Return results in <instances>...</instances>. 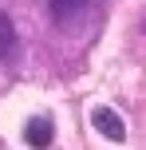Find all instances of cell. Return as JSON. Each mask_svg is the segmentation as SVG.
Here are the masks:
<instances>
[{"mask_svg": "<svg viewBox=\"0 0 146 150\" xmlns=\"http://www.w3.org/2000/svg\"><path fill=\"white\" fill-rule=\"evenodd\" d=\"M95 12V0H47V16L55 28H79Z\"/></svg>", "mask_w": 146, "mask_h": 150, "instance_id": "obj_1", "label": "cell"}, {"mask_svg": "<svg viewBox=\"0 0 146 150\" xmlns=\"http://www.w3.org/2000/svg\"><path fill=\"white\" fill-rule=\"evenodd\" d=\"M91 127L111 142H126V119L115 107H91Z\"/></svg>", "mask_w": 146, "mask_h": 150, "instance_id": "obj_2", "label": "cell"}, {"mask_svg": "<svg viewBox=\"0 0 146 150\" xmlns=\"http://www.w3.org/2000/svg\"><path fill=\"white\" fill-rule=\"evenodd\" d=\"M24 142L36 146V150L51 146V142H55V122H51V115H32L28 127H24Z\"/></svg>", "mask_w": 146, "mask_h": 150, "instance_id": "obj_3", "label": "cell"}, {"mask_svg": "<svg viewBox=\"0 0 146 150\" xmlns=\"http://www.w3.org/2000/svg\"><path fill=\"white\" fill-rule=\"evenodd\" d=\"M16 52H20V32H16L12 16H8L4 8H0V63L16 59Z\"/></svg>", "mask_w": 146, "mask_h": 150, "instance_id": "obj_4", "label": "cell"}]
</instances>
